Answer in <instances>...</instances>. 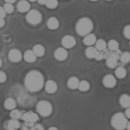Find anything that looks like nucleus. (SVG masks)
I'll use <instances>...</instances> for the list:
<instances>
[{
  "label": "nucleus",
  "mask_w": 130,
  "mask_h": 130,
  "mask_svg": "<svg viewBox=\"0 0 130 130\" xmlns=\"http://www.w3.org/2000/svg\"><path fill=\"white\" fill-rule=\"evenodd\" d=\"M7 80V75L4 72L0 71V83H4Z\"/></svg>",
  "instance_id": "33"
},
{
  "label": "nucleus",
  "mask_w": 130,
  "mask_h": 130,
  "mask_svg": "<svg viewBox=\"0 0 130 130\" xmlns=\"http://www.w3.org/2000/svg\"><path fill=\"white\" fill-rule=\"evenodd\" d=\"M42 15L37 10H32L28 11L26 15V20L31 25H37L42 21Z\"/></svg>",
  "instance_id": "5"
},
{
  "label": "nucleus",
  "mask_w": 130,
  "mask_h": 130,
  "mask_svg": "<svg viewBox=\"0 0 130 130\" xmlns=\"http://www.w3.org/2000/svg\"><path fill=\"white\" fill-rule=\"evenodd\" d=\"M93 27V23L90 18H81L76 24V31L79 36H85L91 32Z\"/></svg>",
  "instance_id": "2"
},
{
  "label": "nucleus",
  "mask_w": 130,
  "mask_h": 130,
  "mask_svg": "<svg viewBox=\"0 0 130 130\" xmlns=\"http://www.w3.org/2000/svg\"><path fill=\"white\" fill-rule=\"evenodd\" d=\"M38 2L39 3V4H45L46 3H47V0H37Z\"/></svg>",
  "instance_id": "38"
},
{
  "label": "nucleus",
  "mask_w": 130,
  "mask_h": 130,
  "mask_svg": "<svg viewBox=\"0 0 130 130\" xmlns=\"http://www.w3.org/2000/svg\"><path fill=\"white\" fill-rule=\"evenodd\" d=\"M30 4L26 0H21L17 5V10L20 12H27L30 10Z\"/></svg>",
  "instance_id": "12"
},
{
  "label": "nucleus",
  "mask_w": 130,
  "mask_h": 130,
  "mask_svg": "<svg viewBox=\"0 0 130 130\" xmlns=\"http://www.w3.org/2000/svg\"><path fill=\"white\" fill-rule=\"evenodd\" d=\"M78 88L79 89L80 91L82 92H85L89 90L90 88V84L88 81L86 80H82L81 81H79V85Z\"/></svg>",
  "instance_id": "24"
},
{
  "label": "nucleus",
  "mask_w": 130,
  "mask_h": 130,
  "mask_svg": "<svg viewBox=\"0 0 130 130\" xmlns=\"http://www.w3.org/2000/svg\"><path fill=\"white\" fill-rule=\"evenodd\" d=\"M5 1H6L7 3H11V4H13V3H14L16 1V0H5Z\"/></svg>",
  "instance_id": "39"
},
{
  "label": "nucleus",
  "mask_w": 130,
  "mask_h": 130,
  "mask_svg": "<svg viewBox=\"0 0 130 130\" xmlns=\"http://www.w3.org/2000/svg\"><path fill=\"white\" fill-rule=\"evenodd\" d=\"M25 86L31 92H37L43 87L44 76L40 71L32 70L27 74L24 80Z\"/></svg>",
  "instance_id": "1"
},
{
  "label": "nucleus",
  "mask_w": 130,
  "mask_h": 130,
  "mask_svg": "<svg viewBox=\"0 0 130 130\" xmlns=\"http://www.w3.org/2000/svg\"><path fill=\"white\" fill-rule=\"evenodd\" d=\"M120 61L123 63H128L130 61V54L128 52H125V53L121 54L120 55Z\"/></svg>",
  "instance_id": "27"
},
{
  "label": "nucleus",
  "mask_w": 130,
  "mask_h": 130,
  "mask_svg": "<svg viewBox=\"0 0 130 130\" xmlns=\"http://www.w3.org/2000/svg\"><path fill=\"white\" fill-rule=\"evenodd\" d=\"M128 123L127 118L123 113L118 112L114 114L111 118V124L114 128L122 130L126 128Z\"/></svg>",
  "instance_id": "3"
},
{
  "label": "nucleus",
  "mask_w": 130,
  "mask_h": 130,
  "mask_svg": "<svg viewBox=\"0 0 130 130\" xmlns=\"http://www.w3.org/2000/svg\"><path fill=\"white\" fill-rule=\"evenodd\" d=\"M95 48L98 51H104L107 48V43L103 39H99L96 40L95 43Z\"/></svg>",
  "instance_id": "23"
},
{
  "label": "nucleus",
  "mask_w": 130,
  "mask_h": 130,
  "mask_svg": "<svg viewBox=\"0 0 130 130\" xmlns=\"http://www.w3.org/2000/svg\"><path fill=\"white\" fill-rule=\"evenodd\" d=\"M126 128H127V129H128V130L130 129V122H128L127 127H126Z\"/></svg>",
  "instance_id": "40"
},
{
  "label": "nucleus",
  "mask_w": 130,
  "mask_h": 130,
  "mask_svg": "<svg viewBox=\"0 0 130 130\" xmlns=\"http://www.w3.org/2000/svg\"><path fill=\"white\" fill-rule=\"evenodd\" d=\"M115 74L118 78L122 79L125 77L126 75H127V71H126L125 68L122 67H120L117 68L116 71H115Z\"/></svg>",
  "instance_id": "25"
},
{
  "label": "nucleus",
  "mask_w": 130,
  "mask_h": 130,
  "mask_svg": "<svg viewBox=\"0 0 130 130\" xmlns=\"http://www.w3.org/2000/svg\"><path fill=\"white\" fill-rule=\"evenodd\" d=\"M16 102L12 98H8L4 102V107L7 109L12 110L16 107Z\"/></svg>",
  "instance_id": "20"
},
{
  "label": "nucleus",
  "mask_w": 130,
  "mask_h": 130,
  "mask_svg": "<svg viewBox=\"0 0 130 130\" xmlns=\"http://www.w3.org/2000/svg\"><path fill=\"white\" fill-rule=\"evenodd\" d=\"M94 58L98 61L102 60V59H104V52L103 51H98L96 52Z\"/></svg>",
  "instance_id": "32"
},
{
  "label": "nucleus",
  "mask_w": 130,
  "mask_h": 130,
  "mask_svg": "<svg viewBox=\"0 0 130 130\" xmlns=\"http://www.w3.org/2000/svg\"><path fill=\"white\" fill-rule=\"evenodd\" d=\"M47 25L48 28L51 29V30H54V29H56L59 27V23L57 18L53 17L50 18L48 19Z\"/></svg>",
  "instance_id": "16"
},
{
  "label": "nucleus",
  "mask_w": 130,
  "mask_h": 130,
  "mask_svg": "<svg viewBox=\"0 0 130 130\" xmlns=\"http://www.w3.org/2000/svg\"><path fill=\"white\" fill-rule=\"evenodd\" d=\"M119 59L116 57H110L106 59V65L108 68H114L118 65Z\"/></svg>",
  "instance_id": "22"
},
{
  "label": "nucleus",
  "mask_w": 130,
  "mask_h": 130,
  "mask_svg": "<svg viewBox=\"0 0 130 130\" xmlns=\"http://www.w3.org/2000/svg\"><path fill=\"white\" fill-rule=\"evenodd\" d=\"M8 58L13 62H18L21 60L22 54L20 50L14 48L9 51Z\"/></svg>",
  "instance_id": "8"
},
{
  "label": "nucleus",
  "mask_w": 130,
  "mask_h": 130,
  "mask_svg": "<svg viewBox=\"0 0 130 130\" xmlns=\"http://www.w3.org/2000/svg\"><path fill=\"white\" fill-rule=\"evenodd\" d=\"M36 109L37 112L42 117H48L53 112V106L49 101L41 100L37 104Z\"/></svg>",
  "instance_id": "4"
},
{
  "label": "nucleus",
  "mask_w": 130,
  "mask_h": 130,
  "mask_svg": "<svg viewBox=\"0 0 130 130\" xmlns=\"http://www.w3.org/2000/svg\"><path fill=\"white\" fill-rule=\"evenodd\" d=\"M55 58L58 61H64L68 57V52L64 48H57L54 54Z\"/></svg>",
  "instance_id": "10"
},
{
  "label": "nucleus",
  "mask_w": 130,
  "mask_h": 130,
  "mask_svg": "<svg viewBox=\"0 0 130 130\" xmlns=\"http://www.w3.org/2000/svg\"><path fill=\"white\" fill-rule=\"evenodd\" d=\"M6 16V12L3 7H0V18H4Z\"/></svg>",
  "instance_id": "35"
},
{
  "label": "nucleus",
  "mask_w": 130,
  "mask_h": 130,
  "mask_svg": "<svg viewBox=\"0 0 130 130\" xmlns=\"http://www.w3.org/2000/svg\"><path fill=\"white\" fill-rule=\"evenodd\" d=\"M48 129H49V130H54V129L57 130V129H58V128H56V127H50Z\"/></svg>",
  "instance_id": "41"
},
{
  "label": "nucleus",
  "mask_w": 130,
  "mask_h": 130,
  "mask_svg": "<svg viewBox=\"0 0 130 130\" xmlns=\"http://www.w3.org/2000/svg\"><path fill=\"white\" fill-rule=\"evenodd\" d=\"M108 47L110 51H116L119 48V43L117 41L111 40L108 43Z\"/></svg>",
  "instance_id": "26"
},
{
  "label": "nucleus",
  "mask_w": 130,
  "mask_h": 130,
  "mask_svg": "<svg viewBox=\"0 0 130 130\" xmlns=\"http://www.w3.org/2000/svg\"><path fill=\"white\" fill-rule=\"evenodd\" d=\"M5 24V21L3 18H0V28L4 27Z\"/></svg>",
  "instance_id": "37"
},
{
  "label": "nucleus",
  "mask_w": 130,
  "mask_h": 130,
  "mask_svg": "<svg viewBox=\"0 0 130 130\" xmlns=\"http://www.w3.org/2000/svg\"><path fill=\"white\" fill-rule=\"evenodd\" d=\"M83 40V42L85 45L92 46L95 43L96 41V37L94 34H88L84 36Z\"/></svg>",
  "instance_id": "13"
},
{
  "label": "nucleus",
  "mask_w": 130,
  "mask_h": 130,
  "mask_svg": "<svg viewBox=\"0 0 130 130\" xmlns=\"http://www.w3.org/2000/svg\"><path fill=\"white\" fill-rule=\"evenodd\" d=\"M45 5L48 8L54 9L58 6V2L57 0H47Z\"/></svg>",
  "instance_id": "28"
},
{
  "label": "nucleus",
  "mask_w": 130,
  "mask_h": 130,
  "mask_svg": "<svg viewBox=\"0 0 130 130\" xmlns=\"http://www.w3.org/2000/svg\"><path fill=\"white\" fill-rule=\"evenodd\" d=\"M104 85L107 88H113L116 86L117 84V80L114 76L111 74H108L104 77L103 79Z\"/></svg>",
  "instance_id": "9"
},
{
  "label": "nucleus",
  "mask_w": 130,
  "mask_h": 130,
  "mask_svg": "<svg viewBox=\"0 0 130 130\" xmlns=\"http://www.w3.org/2000/svg\"><path fill=\"white\" fill-rule=\"evenodd\" d=\"M4 9L6 13L8 14H11L14 11V7L12 5V4L11 3H6L4 5Z\"/></svg>",
  "instance_id": "30"
},
{
  "label": "nucleus",
  "mask_w": 130,
  "mask_h": 130,
  "mask_svg": "<svg viewBox=\"0 0 130 130\" xmlns=\"http://www.w3.org/2000/svg\"><path fill=\"white\" fill-rule=\"evenodd\" d=\"M107 1H112V0H107Z\"/></svg>",
  "instance_id": "45"
},
{
  "label": "nucleus",
  "mask_w": 130,
  "mask_h": 130,
  "mask_svg": "<svg viewBox=\"0 0 130 130\" xmlns=\"http://www.w3.org/2000/svg\"><path fill=\"white\" fill-rule=\"evenodd\" d=\"M90 1H97L98 0H90Z\"/></svg>",
  "instance_id": "44"
},
{
  "label": "nucleus",
  "mask_w": 130,
  "mask_h": 130,
  "mask_svg": "<svg viewBox=\"0 0 130 130\" xmlns=\"http://www.w3.org/2000/svg\"><path fill=\"white\" fill-rule=\"evenodd\" d=\"M21 118L23 119V120L25 122L26 124L29 125L34 124V123H36L39 120L38 116L37 114L32 112V111L24 113L22 115Z\"/></svg>",
  "instance_id": "6"
},
{
  "label": "nucleus",
  "mask_w": 130,
  "mask_h": 130,
  "mask_svg": "<svg viewBox=\"0 0 130 130\" xmlns=\"http://www.w3.org/2000/svg\"><path fill=\"white\" fill-rule=\"evenodd\" d=\"M58 89L57 84L53 80H48L45 84V90L48 94L55 93Z\"/></svg>",
  "instance_id": "11"
},
{
  "label": "nucleus",
  "mask_w": 130,
  "mask_h": 130,
  "mask_svg": "<svg viewBox=\"0 0 130 130\" xmlns=\"http://www.w3.org/2000/svg\"><path fill=\"white\" fill-rule=\"evenodd\" d=\"M124 35L126 38L129 39L130 38V26L127 25L124 29Z\"/></svg>",
  "instance_id": "31"
},
{
  "label": "nucleus",
  "mask_w": 130,
  "mask_h": 130,
  "mask_svg": "<svg viewBox=\"0 0 130 130\" xmlns=\"http://www.w3.org/2000/svg\"><path fill=\"white\" fill-rule=\"evenodd\" d=\"M120 103L121 105L124 108H129L130 106V97L127 94H122L120 96Z\"/></svg>",
  "instance_id": "19"
},
{
  "label": "nucleus",
  "mask_w": 130,
  "mask_h": 130,
  "mask_svg": "<svg viewBox=\"0 0 130 130\" xmlns=\"http://www.w3.org/2000/svg\"><path fill=\"white\" fill-rule=\"evenodd\" d=\"M22 114L21 111H20L18 109H12L10 114V116L12 119H15V120H18L19 118L22 117Z\"/></svg>",
  "instance_id": "29"
},
{
  "label": "nucleus",
  "mask_w": 130,
  "mask_h": 130,
  "mask_svg": "<svg viewBox=\"0 0 130 130\" xmlns=\"http://www.w3.org/2000/svg\"><path fill=\"white\" fill-rule=\"evenodd\" d=\"M79 83V80L77 77H72L68 79L67 82V86L70 89L75 90L78 88Z\"/></svg>",
  "instance_id": "17"
},
{
  "label": "nucleus",
  "mask_w": 130,
  "mask_h": 130,
  "mask_svg": "<svg viewBox=\"0 0 130 130\" xmlns=\"http://www.w3.org/2000/svg\"><path fill=\"white\" fill-rule=\"evenodd\" d=\"M32 51L37 57H40L43 56L45 54V50L43 45L41 44H37L33 47Z\"/></svg>",
  "instance_id": "18"
},
{
  "label": "nucleus",
  "mask_w": 130,
  "mask_h": 130,
  "mask_svg": "<svg viewBox=\"0 0 130 130\" xmlns=\"http://www.w3.org/2000/svg\"><path fill=\"white\" fill-rule=\"evenodd\" d=\"M97 51L98 50L95 47H92V46H89V47L87 48L85 50V55L89 59L94 58Z\"/></svg>",
  "instance_id": "21"
},
{
  "label": "nucleus",
  "mask_w": 130,
  "mask_h": 130,
  "mask_svg": "<svg viewBox=\"0 0 130 130\" xmlns=\"http://www.w3.org/2000/svg\"><path fill=\"white\" fill-rule=\"evenodd\" d=\"M31 129H37V130H43L44 129V128L43 126L42 125H41V124H35L34 125L33 124V125L32 126V128Z\"/></svg>",
  "instance_id": "34"
},
{
  "label": "nucleus",
  "mask_w": 130,
  "mask_h": 130,
  "mask_svg": "<svg viewBox=\"0 0 130 130\" xmlns=\"http://www.w3.org/2000/svg\"><path fill=\"white\" fill-rule=\"evenodd\" d=\"M125 116L127 117V118H130V109H129V107L127 108V109H126L125 111Z\"/></svg>",
  "instance_id": "36"
},
{
  "label": "nucleus",
  "mask_w": 130,
  "mask_h": 130,
  "mask_svg": "<svg viewBox=\"0 0 130 130\" xmlns=\"http://www.w3.org/2000/svg\"><path fill=\"white\" fill-rule=\"evenodd\" d=\"M24 58L27 62H34L37 59V56L32 50H27L24 53Z\"/></svg>",
  "instance_id": "14"
},
{
  "label": "nucleus",
  "mask_w": 130,
  "mask_h": 130,
  "mask_svg": "<svg viewBox=\"0 0 130 130\" xmlns=\"http://www.w3.org/2000/svg\"><path fill=\"white\" fill-rule=\"evenodd\" d=\"M2 64H3V62H2V60H1V59L0 58V67H1L2 66Z\"/></svg>",
  "instance_id": "42"
},
{
  "label": "nucleus",
  "mask_w": 130,
  "mask_h": 130,
  "mask_svg": "<svg viewBox=\"0 0 130 130\" xmlns=\"http://www.w3.org/2000/svg\"><path fill=\"white\" fill-rule=\"evenodd\" d=\"M20 127V123L18 120L15 119H12L9 120L6 122L5 128L9 130H15L17 129Z\"/></svg>",
  "instance_id": "15"
},
{
  "label": "nucleus",
  "mask_w": 130,
  "mask_h": 130,
  "mask_svg": "<svg viewBox=\"0 0 130 130\" xmlns=\"http://www.w3.org/2000/svg\"><path fill=\"white\" fill-rule=\"evenodd\" d=\"M77 41L75 38L71 36H66L63 37L61 41V44L63 47L66 48H71L75 45Z\"/></svg>",
  "instance_id": "7"
},
{
  "label": "nucleus",
  "mask_w": 130,
  "mask_h": 130,
  "mask_svg": "<svg viewBox=\"0 0 130 130\" xmlns=\"http://www.w3.org/2000/svg\"><path fill=\"white\" fill-rule=\"evenodd\" d=\"M28 1H31V2H35V1H37V0H28Z\"/></svg>",
  "instance_id": "43"
}]
</instances>
